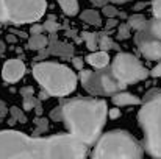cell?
Wrapping results in <instances>:
<instances>
[{"mask_svg": "<svg viewBox=\"0 0 161 159\" xmlns=\"http://www.w3.org/2000/svg\"><path fill=\"white\" fill-rule=\"evenodd\" d=\"M88 155V145L72 134H58L52 137L27 136L20 131H0V158L20 159H77Z\"/></svg>", "mask_w": 161, "mask_h": 159, "instance_id": "cell-1", "label": "cell"}, {"mask_svg": "<svg viewBox=\"0 0 161 159\" xmlns=\"http://www.w3.org/2000/svg\"><path fill=\"white\" fill-rule=\"evenodd\" d=\"M59 106L61 122L67 126L69 134L88 147L100 137L108 117V106L103 98H64Z\"/></svg>", "mask_w": 161, "mask_h": 159, "instance_id": "cell-2", "label": "cell"}, {"mask_svg": "<svg viewBox=\"0 0 161 159\" xmlns=\"http://www.w3.org/2000/svg\"><path fill=\"white\" fill-rule=\"evenodd\" d=\"M138 123L144 133V150L153 158H161V89H152L144 95Z\"/></svg>", "mask_w": 161, "mask_h": 159, "instance_id": "cell-3", "label": "cell"}, {"mask_svg": "<svg viewBox=\"0 0 161 159\" xmlns=\"http://www.w3.org/2000/svg\"><path fill=\"white\" fill-rule=\"evenodd\" d=\"M33 77L50 97H66L77 87L75 72L70 67L53 61L36 62L33 66Z\"/></svg>", "mask_w": 161, "mask_h": 159, "instance_id": "cell-4", "label": "cell"}, {"mask_svg": "<svg viewBox=\"0 0 161 159\" xmlns=\"http://www.w3.org/2000/svg\"><path fill=\"white\" fill-rule=\"evenodd\" d=\"M144 155V145H141L128 131L114 130L108 131L97 139L92 158H141Z\"/></svg>", "mask_w": 161, "mask_h": 159, "instance_id": "cell-5", "label": "cell"}, {"mask_svg": "<svg viewBox=\"0 0 161 159\" xmlns=\"http://www.w3.org/2000/svg\"><path fill=\"white\" fill-rule=\"evenodd\" d=\"M109 67H111V72H113L114 78L124 86V89L128 84L146 80L150 75V70H147L135 55L125 52L117 53Z\"/></svg>", "mask_w": 161, "mask_h": 159, "instance_id": "cell-6", "label": "cell"}, {"mask_svg": "<svg viewBox=\"0 0 161 159\" xmlns=\"http://www.w3.org/2000/svg\"><path fill=\"white\" fill-rule=\"evenodd\" d=\"M80 81L83 87L94 97L113 95L117 91H122L124 86L114 78L111 67H102L97 70H80Z\"/></svg>", "mask_w": 161, "mask_h": 159, "instance_id": "cell-7", "label": "cell"}, {"mask_svg": "<svg viewBox=\"0 0 161 159\" xmlns=\"http://www.w3.org/2000/svg\"><path fill=\"white\" fill-rule=\"evenodd\" d=\"M8 24L25 25L41 19L47 9L46 0H3Z\"/></svg>", "mask_w": 161, "mask_h": 159, "instance_id": "cell-8", "label": "cell"}, {"mask_svg": "<svg viewBox=\"0 0 161 159\" xmlns=\"http://www.w3.org/2000/svg\"><path fill=\"white\" fill-rule=\"evenodd\" d=\"M135 44L139 53L149 61H161V39L155 38L147 28L136 31Z\"/></svg>", "mask_w": 161, "mask_h": 159, "instance_id": "cell-9", "label": "cell"}, {"mask_svg": "<svg viewBox=\"0 0 161 159\" xmlns=\"http://www.w3.org/2000/svg\"><path fill=\"white\" fill-rule=\"evenodd\" d=\"M47 56H59L64 59H69L74 56V45L67 42H61L56 38V33H52L49 38V44L46 49H42L41 53L36 56V59H46Z\"/></svg>", "mask_w": 161, "mask_h": 159, "instance_id": "cell-10", "label": "cell"}, {"mask_svg": "<svg viewBox=\"0 0 161 159\" xmlns=\"http://www.w3.org/2000/svg\"><path fill=\"white\" fill-rule=\"evenodd\" d=\"M25 75V64L20 58H11L3 64L2 77L6 83H17Z\"/></svg>", "mask_w": 161, "mask_h": 159, "instance_id": "cell-11", "label": "cell"}, {"mask_svg": "<svg viewBox=\"0 0 161 159\" xmlns=\"http://www.w3.org/2000/svg\"><path fill=\"white\" fill-rule=\"evenodd\" d=\"M111 102L114 106H133V105H139L142 103V100L139 97H136L135 94H130V92H125L124 89L122 91H117L111 95Z\"/></svg>", "mask_w": 161, "mask_h": 159, "instance_id": "cell-12", "label": "cell"}, {"mask_svg": "<svg viewBox=\"0 0 161 159\" xmlns=\"http://www.w3.org/2000/svg\"><path fill=\"white\" fill-rule=\"evenodd\" d=\"M85 61L88 64H91L94 69H102V67H107L109 64V55H108L107 50H99V52L94 50L85 58Z\"/></svg>", "mask_w": 161, "mask_h": 159, "instance_id": "cell-13", "label": "cell"}, {"mask_svg": "<svg viewBox=\"0 0 161 159\" xmlns=\"http://www.w3.org/2000/svg\"><path fill=\"white\" fill-rule=\"evenodd\" d=\"M20 95H22V105L25 111H30V109H35V106L38 105L39 98L35 97V89L31 86H24L20 89Z\"/></svg>", "mask_w": 161, "mask_h": 159, "instance_id": "cell-14", "label": "cell"}, {"mask_svg": "<svg viewBox=\"0 0 161 159\" xmlns=\"http://www.w3.org/2000/svg\"><path fill=\"white\" fill-rule=\"evenodd\" d=\"M47 44H49V38L46 34H42V33L31 34L30 39H28V42H27V49L28 50H38V52H41L42 49L47 47Z\"/></svg>", "mask_w": 161, "mask_h": 159, "instance_id": "cell-15", "label": "cell"}, {"mask_svg": "<svg viewBox=\"0 0 161 159\" xmlns=\"http://www.w3.org/2000/svg\"><path fill=\"white\" fill-rule=\"evenodd\" d=\"M80 19H81L85 24H89V25H94V27H100V25H102L100 14H99L96 9H85V11L80 14Z\"/></svg>", "mask_w": 161, "mask_h": 159, "instance_id": "cell-16", "label": "cell"}, {"mask_svg": "<svg viewBox=\"0 0 161 159\" xmlns=\"http://www.w3.org/2000/svg\"><path fill=\"white\" fill-rule=\"evenodd\" d=\"M81 39L85 41L88 50L94 52L99 49V33L94 31H81Z\"/></svg>", "mask_w": 161, "mask_h": 159, "instance_id": "cell-17", "label": "cell"}, {"mask_svg": "<svg viewBox=\"0 0 161 159\" xmlns=\"http://www.w3.org/2000/svg\"><path fill=\"white\" fill-rule=\"evenodd\" d=\"M58 3H59V8L63 9V13L67 16H77V13L80 9L78 0H58Z\"/></svg>", "mask_w": 161, "mask_h": 159, "instance_id": "cell-18", "label": "cell"}, {"mask_svg": "<svg viewBox=\"0 0 161 159\" xmlns=\"http://www.w3.org/2000/svg\"><path fill=\"white\" fill-rule=\"evenodd\" d=\"M99 49L108 52V50H119L120 47H119L117 42H114V41L108 36V33L102 31V33H99Z\"/></svg>", "mask_w": 161, "mask_h": 159, "instance_id": "cell-19", "label": "cell"}, {"mask_svg": "<svg viewBox=\"0 0 161 159\" xmlns=\"http://www.w3.org/2000/svg\"><path fill=\"white\" fill-rule=\"evenodd\" d=\"M147 19H146V16H142V14H131L130 17H128V24H130V27L133 28V30H136V31H139V30H144L146 27H147Z\"/></svg>", "mask_w": 161, "mask_h": 159, "instance_id": "cell-20", "label": "cell"}, {"mask_svg": "<svg viewBox=\"0 0 161 159\" xmlns=\"http://www.w3.org/2000/svg\"><path fill=\"white\" fill-rule=\"evenodd\" d=\"M9 114H11V119L8 120L9 125H14L16 122H17V123H27V117H25V114L22 112V109H19V108H16V106H11V108H9Z\"/></svg>", "mask_w": 161, "mask_h": 159, "instance_id": "cell-21", "label": "cell"}, {"mask_svg": "<svg viewBox=\"0 0 161 159\" xmlns=\"http://www.w3.org/2000/svg\"><path fill=\"white\" fill-rule=\"evenodd\" d=\"M35 131H33V136H39V134H44L49 131V120L44 119V117H36L35 119Z\"/></svg>", "mask_w": 161, "mask_h": 159, "instance_id": "cell-22", "label": "cell"}, {"mask_svg": "<svg viewBox=\"0 0 161 159\" xmlns=\"http://www.w3.org/2000/svg\"><path fill=\"white\" fill-rule=\"evenodd\" d=\"M155 38H158L161 39V19L158 17H153V19H150L149 22H147V27H146Z\"/></svg>", "mask_w": 161, "mask_h": 159, "instance_id": "cell-23", "label": "cell"}, {"mask_svg": "<svg viewBox=\"0 0 161 159\" xmlns=\"http://www.w3.org/2000/svg\"><path fill=\"white\" fill-rule=\"evenodd\" d=\"M130 31H131L130 24H128V22H122V24H119V25H117V33H116V38H117L119 41L128 39V38H130V34H131Z\"/></svg>", "mask_w": 161, "mask_h": 159, "instance_id": "cell-24", "label": "cell"}, {"mask_svg": "<svg viewBox=\"0 0 161 159\" xmlns=\"http://www.w3.org/2000/svg\"><path fill=\"white\" fill-rule=\"evenodd\" d=\"M42 25H44V30H46V31H47L49 34H52V33H56V31H58V30L61 28V25H59V24L56 22V17H55V16H50V17H49V19H47V20H46V22H44Z\"/></svg>", "mask_w": 161, "mask_h": 159, "instance_id": "cell-25", "label": "cell"}, {"mask_svg": "<svg viewBox=\"0 0 161 159\" xmlns=\"http://www.w3.org/2000/svg\"><path fill=\"white\" fill-rule=\"evenodd\" d=\"M102 13H103L105 17H117V16H119V9L114 6V3H113V5L102 6Z\"/></svg>", "mask_w": 161, "mask_h": 159, "instance_id": "cell-26", "label": "cell"}, {"mask_svg": "<svg viewBox=\"0 0 161 159\" xmlns=\"http://www.w3.org/2000/svg\"><path fill=\"white\" fill-rule=\"evenodd\" d=\"M117 25H119V20H117V17H108L107 24H105V33H109L111 30L117 28Z\"/></svg>", "mask_w": 161, "mask_h": 159, "instance_id": "cell-27", "label": "cell"}, {"mask_svg": "<svg viewBox=\"0 0 161 159\" xmlns=\"http://www.w3.org/2000/svg\"><path fill=\"white\" fill-rule=\"evenodd\" d=\"M8 24V17H6V9H5V3L3 0H0V28L3 25Z\"/></svg>", "mask_w": 161, "mask_h": 159, "instance_id": "cell-28", "label": "cell"}, {"mask_svg": "<svg viewBox=\"0 0 161 159\" xmlns=\"http://www.w3.org/2000/svg\"><path fill=\"white\" fill-rule=\"evenodd\" d=\"M152 13L153 17L161 19V0H152Z\"/></svg>", "mask_w": 161, "mask_h": 159, "instance_id": "cell-29", "label": "cell"}, {"mask_svg": "<svg viewBox=\"0 0 161 159\" xmlns=\"http://www.w3.org/2000/svg\"><path fill=\"white\" fill-rule=\"evenodd\" d=\"M83 64H85V58H81V56H72V66L78 72L83 70Z\"/></svg>", "mask_w": 161, "mask_h": 159, "instance_id": "cell-30", "label": "cell"}, {"mask_svg": "<svg viewBox=\"0 0 161 159\" xmlns=\"http://www.w3.org/2000/svg\"><path fill=\"white\" fill-rule=\"evenodd\" d=\"M50 119H52L53 122H61V106L59 105L50 111Z\"/></svg>", "mask_w": 161, "mask_h": 159, "instance_id": "cell-31", "label": "cell"}, {"mask_svg": "<svg viewBox=\"0 0 161 159\" xmlns=\"http://www.w3.org/2000/svg\"><path fill=\"white\" fill-rule=\"evenodd\" d=\"M44 31H46L44 25H41V24H33L30 27V34H39V33H44Z\"/></svg>", "mask_w": 161, "mask_h": 159, "instance_id": "cell-32", "label": "cell"}, {"mask_svg": "<svg viewBox=\"0 0 161 159\" xmlns=\"http://www.w3.org/2000/svg\"><path fill=\"white\" fill-rule=\"evenodd\" d=\"M150 75L152 77H155V78H161V61L150 70Z\"/></svg>", "mask_w": 161, "mask_h": 159, "instance_id": "cell-33", "label": "cell"}, {"mask_svg": "<svg viewBox=\"0 0 161 159\" xmlns=\"http://www.w3.org/2000/svg\"><path fill=\"white\" fill-rule=\"evenodd\" d=\"M9 112V108L6 106V103L0 98V117H6V114Z\"/></svg>", "mask_w": 161, "mask_h": 159, "instance_id": "cell-34", "label": "cell"}, {"mask_svg": "<svg viewBox=\"0 0 161 159\" xmlns=\"http://www.w3.org/2000/svg\"><path fill=\"white\" fill-rule=\"evenodd\" d=\"M108 115H109L111 119H117V117H120V109H117V106H116V108H113V109H109V112H108Z\"/></svg>", "mask_w": 161, "mask_h": 159, "instance_id": "cell-35", "label": "cell"}, {"mask_svg": "<svg viewBox=\"0 0 161 159\" xmlns=\"http://www.w3.org/2000/svg\"><path fill=\"white\" fill-rule=\"evenodd\" d=\"M16 41H17V36H16L13 31L6 34V42H9V44H16Z\"/></svg>", "mask_w": 161, "mask_h": 159, "instance_id": "cell-36", "label": "cell"}, {"mask_svg": "<svg viewBox=\"0 0 161 159\" xmlns=\"http://www.w3.org/2000/svg\"><path fill=\"white\" fill-rule=\"evenodd\" d=\"M11 31H13V33H14L16 36L22 38V39H27V36H28V34H27L25 31H20V30H11Z\"/></svg>", "mask_w": 161, "mask_h": 159, "instance_id": "cell-37", "label": "cell"}, {"mask_svg": "<svg viewBox=\"0 0 161 159\" xmlns=\"http://www.w3.org/2000/svg\"><path fill=\"white\" fill-rule=\"evenodd\" d=\"M89 2H91L94 6H105L108 0H89Z\"/></svg>", "mask_w": 161, "mask_h": 159, "instance_id": "cell-38", "label": "cell"}, {"mask_svg": "<svg viewBox=\"0 0 161 159\" xmlns=\"http://www.w3.org/2000/svg\"><path fill=\"white\" fill-rule=\"evenodd\" d=\"M35 112H36V115H41V114H42V105H41V100L38 102V105L35 106Z\"/></svg>", "mask_w": 161, "mask_h": 159, "instance_id": "cell-39", "label": "cell"}, {"mask_svg": "<svg viewBox=\"0 0 161 159\" xmlns=\"http://www.w3.org/2000/svg\"><path fill=\"white\" fill-rule=\"evenodd\" d=\"M108 2H111V3H114V5H124V3L131 2V0H108Z\"/></svg>", "mask_w": 161, "mask_h": 159, "instance_id": "cell-40", "label": "cell"}, {"mask_svg": "<svg viewBox=\"0 0 161 159\" xmlns=\"http://www.w3.org/2000/svg\"><path fill=\"white\" fill-rule=\"evenodd\" d=\"M5 50H6L5 42H2V41H0V55H3V53H5Z\"/></svg>", "mask_w": 161, "mask_h": 159, "instance_id": "cell-41", "label": "cell"}, {"mask_svg": "<svg viewBox=\"0 0 161 159\" xmlns=\"http://www.w3.org/2000/svg\"><path fill=\"white\" fill-rule=\"evenodd\" d=\"M146 5H147V3H138V5L135 6V9H141V8H144Z\"/></svg>", "mask_w": 161, "mask_h": 159, "instance_id": "cell-42", "label": "cell"}]
</instances>
